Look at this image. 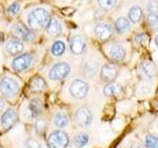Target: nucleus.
<instances>
[{"label":"nucleus","instance_id":"28","mask_svg":"<svg viewBox=\"0 0 158 148\" xmlns=\"http://www.w3.org/2000/svg\"><path fill=\"white\" fill-rule=\"evenodd\" d=\"M145 145L147 148H158V136L147 134L145 136Z\"/></svg>","mask_w":158,"mask_h":148},{"label":"nucleus","instance_id":"15","mask_svg":"<svg viewBox=\"0 0 158 148\" xmlns=\"http://www.w3.org/2000/svg\"><path fill=\"white\" fill-rule=\"evenodd\" d=\"M94 35L100 41H108L113 36V29L107 23H99L94 27Z\"/></svg>","mask_w":158,"mask_h":148},{"label":"nucleus","instance_id":"20","mask_svg":"<svg viewBox=\"0 0 158 148\" xmlns=\"http://www.w3.org/2000/svg\"><path fill=\"white\" fill-rule=\"evenodd\" d=\"M68 122H69V117L65 112H58L53 117V125L56 128H59V130L67 126Z\"/></svg>","mask_w":158,"mask_h":148},{"label":"nucleus","instance_id":"26","mask_svg":"<svg viewBox=\"0 0 158 148\" xmlns=\"http://www.w3.org/2000/svg\"><path fill=\"white\" fill-rule=\"evenodd\" d=\"M120 90H121V87L118 86V84L110 82V83H107L105 87H104L103 93L105 96L111 97V96H116L117 94L120 92Z\"/></svg>","mask_w":158,"mask_h":148},{"label":"nucleus","instance_id":"3","mask_svg":"<svg viewBox=\"0 0 158 148\" xmlns=\"http://www.w3.org/2000/svg\"><path fill=\"white\" fill-rule=\"evenodd\" d=\"M21 91V84L11 75H3L0 78V94L7 99L17 97Z\"/></svg>","mask_w":158,"mask_h":148},{"label":"nucleus","instance_id":"27","mask_svg":"<svg viewBox=\"0 0 158 148\" xmlns=\"http://www.w3.org/2000/svg\"><path fill=\"white\" fill-rule=\"evenodd\" d=\"M48 127V120L43 115L35 121V130L39 134H44Z\"/></svg>","mask_w":158,"mask_h":148},{"label":"nucleus","instance_id":"25","mask_svg":"<svg viewBox=\"0 0 158 148\" xmlns=\"http://www.w3.org/2000/svg\"><path fill=\"white\" fill-rule=\"evenodd\" d=\"M89 140H90V137H89V135L87 134V133L80 132V133H78V134H76L75 137H74L73 143L76 147L81 148V147L86 146L88 144Z\"/></svg>","mask_w":158,"mask_h":148},{"label":"nucleus","instance_id":"21","mask_svg":"<svg viewBox=\"0 0 158 148\" xmlns=\"http://www.w3.org/2000/svg\"><path fill=\"white\" fill-rule=\"evenodd\" d=\"M22 10V4L19 0H14L11 3H10L7 8H6V14L9 18H16L18 15L21 13Z\"/></svg>","mask_w":158,"mask_h":148},{"label":"nucleus","instance_id":"18","mask_svg":"<svg viewBox=\"0 0 158 148\" xmlns=\"http://www.w3.org/2000/svg\"><path fill=\"white\" fill-rule=\"evenodd\" d=\"M109 56L115 61H122L126 57V51L121 44L118 43H112L109 47Z\"/></svg>","mask_w":158,"mask_h":148},{"label":"nucleus","instance_id":"35","mask_svg":"<svg viewBox=\"0 0 158 148\" xmlns=\"http://www.w3.org/2000/svg\"><path fill=\"white\" fill-rule=\"evenodd\" d=\"M4 106H5V103H4V100H3V98L2 96H0V113H2L3 111V109H4Z\"/></svg>","mask_w":158,"mask_h":148},{"label":"nucleus","instance_id":"6","mask_svg":"<svg viewBox=\"0 0 158 148\" xmlns=\"http://www.w3.org/2000/svg\"><path fill=\"white\" fill-rule=\"evenodd\" d=\"M28 43H25L17 38L10 37L4 43V52L10 57H15L26 51Z\"/></svg>","mask_w":158,"mask_h":148},{"label":"nucleus","instance_id":"12","mask_svg":"<svg viewBox=\"0 0 158 148\" xmlns=\"http://www.w3.org/2000/svg\"><path fill=\"white\" fill-rule=\"evenodd\" d=\"M75 122L81 127H88L92 123L93 121V115L90 111V109L86 107L79 108L74 116Z\"/></svg>","mask_w":158,"mask_h":148},{"label":"nucleus","instance_id":"10","mask_svg":"<svg viewBox=\"0 0 158 148\" xmlns=\"http://www.w3.org/2000/svg\"><path fill=\"white\" fill-rule=\"evenodd\" d=\"M18 121V113L14 108H9L5 111L0 117V125L4 131L12 128Z\"/></svg>","mask_w":158,"mask_h":148},{"label":"nucleus","instance_id":"33","mask_svg":"<svg viewBox=\"0 0 158 148\" xmlns=\"http://www.w3.org/2000/svg\"><path fill=\"white\" fill-rule=\"evenodd\" d=\"M135 41L137 44H141L142 43H144L146 41V35L145 34H137L135 38Z\"/></svg>","mask_w":158,"mask_h":148},{"label":"nucleus","instance_id":"32","mask_svg":"<svg viewBox=\"0 0 158 148\" xmlns=\"http://www.w3.org/2000/svg\"><path fill=\"white\" fill-rule=\"evenodd\" d=\"M147 12L151 14H158V2L155 0H151L147 3Z\"/></svg>","mask_w":158,"mask_h":148},{"label":"nucleus","instance_id":"14","mask_svg":"<svg viewBox=\"0 0 158 148\" xmlns=\"http://www.w3.org/2000/svg\"><path fill=\"white\" fill-rule=\"evenodd\" d=\"M29 90L33 94H42L48 88L44 78L41 75H34L29 82Z\"/></svg>","mask_w":158,"mask_h":148},{"label":"nucleus","instance_id":"4","mask_svg":"<svg viewBox=\"0 0 158 148\" xmlns=\"http://www.w3.org/2000/svg\"><path fill=\"white\" fill-rule=\"evenodd\" d=\"M35 57H36V53L33 51H25L17 56L13 57L11 62H10L12 70L16 73L28 71L33 65Z\"/></svg>","mask_w":158,"mask_h":148},{"label":"nucleus","instance_id":"11","mask_svg":"<svg viewBox=\"0 0 158 148\" xmlns=\"http://www.w3.org/2000/svg\"><path fill=\"white\" fill-rule=\"evenodd\" d=\"M86 47H87L86 39L82 35L76 34L73 35L70 38V41H69V49H70V51L73 54H75V56H81L86 51Z\"/></svg>","mask_w":158,"mask_h":148},{"label":"nucleus","instance_id":"13","mask_svg":"<svg viewBox=\"0 0 158 148\" xmlns=\"http://www.w3.org/2000/svg\"><path fill=\"white\" fill-rule=\"evenodd\" d=\"M118 74V67L114 63H106L101 68L100 76L103 81L107 83L114 82Z\"/></svg>","mask_w":158,"mask_h":148},{"label":"nucleus","instance_id":"23","mask_svg":"<svg viewBox=\"0 0 158 148\" xmlns=\"http://www.w3.org/2000/svg\"><path fill=\"white\" fill-rule=\"evenodd\" d=\"M142 9L140 6H132L130 10H128V19L133 24L139 23L142 18Z\"/></svg>","mask_w":158,"mask_h":148},{"label":"nucleus","instance_id":"7","mask_svg":"<svg viewBox=\"0 0 158 148\" xmlns=\"http://www.w3.org/2000/svg\"><path fill=\"white\" fill-rule=\"evenodd\" d=\"M44 112V102L41 98H32L27 104L24 110V117L30 121H36L39 117L43 115Z\"/></svg>","mask_w":158,"mask_h":148},{"label":"nucleus","instance_id":"29","mask_svg":"<svg viewBox=\"0 0 158 148\" xmlns=\"http://www.w3.org/2000/svg\"><path fill=\"white\" fill-rule=\"evenodd\" d=\"M146 21L152 30H154V31L158 30V14L148 13L146 17Z\"/></svg>","mask_w":158,"mask_h":148},{"label":"nucleus","instance_id":"9","mask_svg":"<svg viewBox=\"0 0 158 148\" xmlns=\"http://www.w3.org/2000/svg\"><path fill=\"white\" fill-rule=\"evenodd\" d=\"M89 92V85L86 81L82 80V79H74L72 82L69 85V93L70 95L78 99V100H81L84 99Z\"/></svg>","mask_w":158,"mask_h":148},{"label":"nucleus","instance_id":"8","mask_svg":"<svg viewBox=\"0 0 158 148\" xmlns=\"http://www.w3.org/2000/svg\"><path fill=\"white\" fill-rule=\"evenodd\" d=\"M69 144V137L66 132L60 130L52 131L48 137V148H66Z\"/></svg>","mask_w":158,"mask_h":148},{"label":"nucleus","instance_id":"22","mask_svg":"<svg viewBox=\"0 0 158 148\" xmlns=\"http://www.w3.org/2000/svg\"><path fill=\"white\" fill-rule=\"evenodd\" d=\"M131 28V22L130 20H127L125 17H120L117 19V21L115 22V30L118 34H125L127 33Z\"/></svg>","mask_w":158,"mask_h":148},{"label":"nucleus","instance_id":"19","mask_svg":"<svg viewBox=\"0 0 158 148\" xmlns=\"http://www.w3.org/2000/svg\"><path fill=\"white\" fill-rule=\"evenodd\" d=\"M98 62L95 60H88L83 64L82 66V74L86 78H92L98 72Z\"/></svg>","mask_w":158,"mask_h":148},{"label":"nucleus","instance_id":"36","mask_svg":"<svg viewBox=\"0 0 158 148\" xmlns=\"http://www.w3.org/2000/svg\"><path fill=\"white\" fill-rule=\"evenodd\" d=\"M155 43H156V46L158 47V35H157L156 38H155Z\"/></svg>","mask_w":158,"mask_h":148},{"label":"nucleus","instance_id":"34","mask_svg":"<svg viewBox=\"0 0 158 148\" xmlns=\"http://www.w3.org/2000/svg\"><path fill=\"white\" fill-rule=\"evenodd\" d=\"M127 148H143V147H142V145L140 144V143L135 142V141H132V142L130 143V144H128Z\"/></svg>","mask_w":158,"mask_h":148},{"label":"nucleus","instance_id":"30","mask_svg":"<svg viewBox=\"0 0 158 148\" xmlns=\"http://www.w3.org/2000/svg\"><path fill=\"white\" fill-rule=\"evenodd\" d=\"M97 2L103 10H111L116 6L117 0H97Z\"/></svg>","mask_w":158,"mask_h":148},{"label":"nucleus","instance_id":"1","mask_svg":"<svg viewBox=\"0 0 158 148\" xmlns=\"http://www.w3.org/2000/svg\"><path fill=\"white\" fill-rule=\"evenodd\" d=\"M52 14L44 5H37L26 9L22 13L21 21L33 31L40 33L46 30Z\"/></svg>","mask_w":158,"mask_h":148},{"label":"nucleus","instance_id":"17","mask_svg":"<svg viewBox=\"0 0 158 148\" xmlns=\"http://www.w3.org/2000/svg\"><path fill=\"white\" fill-rule=\"evenodd\" d=\"M66 47V43L63 39H54L51 46H49V54L56 58L61 57L65 53Z\"/></svg>","mask_w":158,"mask_h":148},{"label":"nucleus","instance_id":"16","mask_svg":"<svg viewBox=\"0 0 158 148\" xmlns=\"http://www.w3.org/2000/svg\"><path fill=\"white\" fill-rule=\"evenodd\" d=\"M44 32L51 38H58L59 36H61L63 32V27L61 22L57 18L52 16L48 25V27L44 30Z\"/></svg>","mask_w":158,"mask_h":148},{"label":"nucleus","instance_id":"31","mask_svg":"<svg viewBox=\"0 0 158 148\" xmlns=\"http://www.w3.org/2000/svg\"><path fill=\"white\" fill-rule=\"evenodd\" d=\"M25 147L26 148H42V144L36 138L29 137L25 140Z\"/></svg>","mask_w":158,"mask_h":148},{"label":"nucleus","instance_id":"24","mask_svg":"<svg viewBox=\"0 0 158 148\" xmlns=\"http://www.w3.org/2000/svg\"><path fill=\"white\" fill-rule=\"evenodd\" d=\"M141 69H142L143 73H144L148 78H153L157 74V69H156L155 65L149 60L144 61L142 63Z\"/></svg>","mask_w":158,"mask_h":148},{"label":"nucleus","instance_id":"5","mask_svg":"<svg viewBox=\"0 0 158 148\" xmlns=\"http://www.w3.org/2000/svg\"><path fill=\"white\" fill-rule=\"evenodd\" d=\"M71 71L70 64L66 61H57L49 67L48 78L52 82H59L64 80Z\"/></svg>","mask_w":158,"mask_h":148},{"label":"nucleus","instance_id":"2","mask_svg":"<svg viewBox=\"0 0 158 148\" xmlns=\"http://www.w3.org/2000/svg\"><path fill=\"white\" fill-rule=\"evenodd\" d=\"M9 33L11 35V37L17 38L28 43H35L38 39V33L27 27L21 20L11 24V26L9 28Z\"/></svg>","mask_w":158,"mask_h":148}]
</instances>
